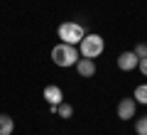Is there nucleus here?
I'll use <instances>...</instances> for the list:
<instances>
[{"label":"nucleus","instance_id":"12","mask_svg":"<svg viewBox=\"0 0 147 135\" xmlns=\"http://www.w3.org/2000/svg\"><path fill=\"white\" fill-rule=\"evenodd\" d=\"M132 52L137 54V59H145V57H147V44H145V42H137Z\"/></svg>","mask_w":147,"mask_h":135},{"label":"nucleus","instance_id":"5","mask_svg":"<svg viewBox=\"0 0 147 135\" xmlns=\"http://www.w3.org/2000/svg\"><path fill=\"white\" fill-rule=\"evenodd\" d=\"M137 64H140V59H137L135 52H123L118 57V69L120 71H132V69H137Z\"/></svg>","mask_w":147,"mask_h":135},{"label":"nucleus","instance_id":"4","mask_svg":"<svg viewBox=\"0 0 147 135\" xmlns=\"http://www.w3.org/2000/svg\"><path fill=\"white\" fill-rule=\"evenodd\" d=\"M42 96L47 98V103H49V106H59V103H64V91H61L59 86H54V83L44 86Z\"/></svg>","mask_w":147,"mask_h":135},{"label":"nucleus","instance_id":"7","mask_svg":"<svg viewBox=\"0 0 147 135\" xmlns=\"http://www.w3.org/2000/svg\"><path fill=\"white\" fill-rule=\"evenodd\" d=\"M76 71H79V76H84V79L96 76V62L93 59H84L81 57L79 62H76Z\"/></svg>","mask_w":147,"mask_h":135},{"label":"nucleus","instance_id":"10","mask_svg":"<svg viewBox=\"0 0 147 135\" xmlns=\"http://www.w3.org/2000/svg\"><path fill=\"white\" fill-rule=\"evenodd\" d=\"M57 115H59V118H64V120H69V118L74 115L71 103H59V106H57Z\"/></svg>","mask_w":147,"mask_h":135},{"label":"nucleus","instance_id":"13","mask_svg":"<svg viewBox=\"0 0 147 135\" xmlns=\"http://www.w3.org/2000/svg\"><path fill=\"white\" fill-rule=\"evenodd\" d=\"M137 69H140V74H142V76H147V57H145V59H140Z\"/></svg>","mask_w":147,"mask_h":135},{"label":"nucleus","instance_id":"8","mask_svg":"<svg viewBox=\"0 0 147 135\" xmlns=\"http://www.w3.org/2000/svg\"><path fill=\"white\" fill-rule=\"evenodd\" d=\"M12 130H15V120L10 115L0 113V135H12Z\"/></svg>","mask_w":147,"mask_h":135},{"label":"nucleus","instance_id":"1","mask_svg":"<svg viewBox=\"0 0 147 135\" xmlns=\"http://www.w3.org/2000/svg\"><path fill=\"white\" fill-rule=\"evenodd\" d=\"M81 59L79 54V47H74V44H64V42H59V44H54L52 49V62L57 64V66H76V62Z\"/></svg>","mask_w":147,"mask_h":135},{"label":"nucleus","instance_id":"11","mask_svg":"<svg viewBox=\"0 0 147 135\" xmlns=\"http://www.w3.org/2000/svg\"><path fill=\"white\" fill-rule=\"evenodd\" d=\"M135 133L137 135H147V115H142V118L135 120Z\"/></svg>","mask_w":147,"mask_h":135},{"label":"nucleus","instance_id":"3","mask_svg":"<svg viewBox=\"0 0 147 135\" xmlns=\"http://www.w3.org/2000/svg\"><path fill=\"white\" fill-rule=\"evenodd\" d=\"M84 37H86V30L79 25V22H61V25H59V39H61L64 44L79 47Z\"/></svg>","mask_w":147,"mask_h":135},{"label":"nucleus","instance_id":"9","mask_svg":"<svg viewBox=\"0 0 147 135\" xmlns=\"http://www.w3.org/2000/svg\"><path fill=\"white\" fill-rule=\"evenodd\" d=\"M132 98H135V103H145L147 106V83H140V86L135 88Z\"/></svg>","mask_w":147,"mask_h":135},{"label":"nucleus","instance_id":"2","mask_svg":"<svg viewBox=\"0 0 147 135\" xmlns=\"http://www.w3.org/2000/svg\"><path fill=\"white\" fill-rule=\"evenodd\" d=\"M103 49H105V42H103V37L96 35V32L86 35L84 39H81V44H79V54H81L84 59H96V57H100Z\"/></svg>","mask_w":147,"mask_h":135},{"label":"nucleus","instance_id":"6","mask_svg":"<svg viewBox=\"0 0 147 135\" xmlns=\"http://www.w3.org/2000/svg\"><path fill=\"white\" fill-rule=\"evenodd\" d=\"M135 108H137L135 98H123L120 103H118V118L120 120H130L132 115H135Z\"/></svg>","mask_w":147,"mask_h":135}]
</instances>
